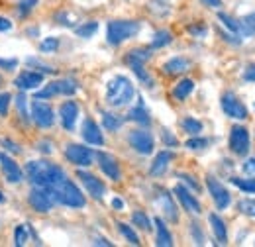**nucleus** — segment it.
Masks as SVG:
<instances>
[{
  "instance_id": "f257e3e1",
  "label": "nucleus",
  "mask_w": 255,
  "mask_h": 247,
  "mask_svg": "<svg viewBox=\"0 0 255 247\" xmlns=\"http://www.w3.org/2000/svg\"><path fill=\"white\" fill-rule=\"evenodd\" d=\"M26 175L33 186H47V188H53L67 179L61 167L47 161H30L26 165Z\"/></svg>"
},
{
  "instance_id": "f03ea898",
  "label": "nucleus",
  "mask_w": 255,
  "mask_h": 247,
  "mask_svg": "<svg viewBox=\"0 0 255 247\" xmlns=\"http://www.w3.org/2000/svg\"><path fill=\"white\" fill-rule=\"evenodd\" d=\"M135 91H133V85L131 81L124 77V75H118L114 79L108 81L106 85V102L114 108H120V106H126L133 100Z\"/></svg>"
},
{
  "instance_id": "7ed1b4c3",
  "label": "nucleus",
  "mask_w": 255,
  "mask_h": 247,
  "mask_svg": "<svg viewBox=\"0 0 255 247\" xmlns=\"http://www.w3.org/2000/svg\"><path fill=\"white\" fill-rule=\"evenodd\" d=\"M139 30H141V24L135 20H112L108 22V28H106V39L112 45H120L126 39L133 37Z\"/></svg>"
},
{
  "instance_id": "20e7f679",
  "label": "nucleus",
  "mask_w": 255,
  "mask_h": 247,
  "mask_svg": "<svg viewBox=\"0 0 255 247\" xmlns=\"http://www.w3.org/2000/svg\"><path fill=\"white\" fill-rule=\"evenodd\" d=\"M55 190V196H57V202L59 204H65L69 208H83L87 204L85 196L81 194V190L77 188V185H73L69 179L61 181L57 186H53Z\"/></svg>"
},
{
  "instance_id": "39448f33",
  "label": "nucleus",
  "mask_w": 255,
  "mask_h": 247,
  "mask_svg": "<svg viewBox=\"0 0 255 247\" xmlns=\"http://www.w3.org/2000/svg\"><path fill=\"white\" fill-rule=\"evenodd\" d=\"M28 200H30V206H32L35 212L45 214V212H49L53 208V204L57 202V196H55V190L53 188L35 186L32 192H30Z\"/></svg>"
},
{
  "instance_id": "423d86ee",
  "label": "nucleus",
  "mask_w": 255,
  "mask_h": 247,
  "mask_svg": "<svg viewBox=\"0 0 255 247\" xmlns=\"http://www.w3.org/2000/svg\"><path fill=\"white\" fill-rule=\"evenodd\" d=\"M65 155L77 167H91L93 159H95V151L91 147H85V145H79V143H69L67 149H65Z\"/></svg>"
},
{
  "instance_id": "0eeeda50",
  "label": "nucleus",
  "mask_w": 255,
  "mask_h": 247,
  "mask_svg": "<svg viewBox=\"0 0 255 247\" xmlns=\"http://www.w3.org/2000/svg\"><path fill=\"white\" fill-rule=\"evenodd\" d=\"M77 93V85L69 79H61V81H53L49 83L45 89L37 91L35 93V98L43 100V98H51V96H57V94H65V96H71V94Z\"/></svg>"
},
{
  "instance_id": "6e6552de",
  "label": "nucleus",
  "mask_w": 255,
  "mask_h": 247,
  "mask_svg": "<svg viewBox=\"0 0 255 247\" xmlns=\"http://www.w3.org/2000/svg\"><path fill=\"white\" fill-rule=\"evenodd\" d=\"M230 149L236 155H248L250 151V131L244 125H234L230 131Z\"/></svg>"
},
{
  "instance_id": "1a4fd4ad",
  "label": "nucleus",
  "mask_w": 255,
  "mask_h": 247,
  "mask_svg": "<svg viewBox=\"0 0 255 247\" xmlns=\"http://www.w3.org/2000/svg\"><path fill=\"white\" fill-rule=\"evenodd\" d=\"M32 120L39 127H51L53 122H55L53 108L47 102H41L39 98H35V102L32 104Z\"/></svg>"
},
{
  "instance_id": "9d476101",
  "label": "nucleus",
  "mask_w": 255,
  "mask_h": 247,
  "mask_svg": "<svg viewBox=\"0 0 255 247\" xmlns=\"http://www.w3.org/2000/svg\"><path fill=\"white\" fill-rule=\"evenodd\" d=\"M206 186H208V192L212 194V200H214L216 208L218 210H226L230 206V202H232V196L226 190V186L218 179H214V177H206Z\"/></svg>"
},
{
  "instance_id": "9b49d317",
  "label": "nucleus",
  "mask_w": 255,
  "mask_h": 247,
  "mask_svg": "<svg viewBox=\"0 0 255 247\" xmlns=\"http://www.w3.org/2000/svg\"><path fill=\"white\" fill-rule=\"evenodd\" d=\"M222 110L226 116L234 118V120H246L248 118V108L242 104V100L232 93H226L222 96Z\"/></svg>"
},
{
  "instance_id": "f8f14e48",
  "label": "nucleus",
  "mask_w": 255,
  "mask_h": 247,
  "mask_svg": "<svg viewBox=\"0 0 255 247\" xmlns=\"http://www.w3.org/2000/svg\"><path fill=\"white\" fill-rule=\"evenodd\" d=\"M128 139H129V145L141 155H149L153 151V147H155L153 135H151L149 131H145V129H135V131H131Z\"/></svg>"
},
{
  "instance_id": "ddd939ff",
  "label": "nucleus",
  "mask_w": 255,
  "mask_h": 247,
  "mask_svg": "<svg viewBox=\"0 0 255 247\" xmlns=\"http://www.w3.org/2000/svg\"><path fill=\"white\" fill-rule=\"evenodd\" d=\"M77 177L81 179V183L85 185V188L89 190V194L95 198V200H102L104 198V192H106V186L100 179H96L95 175L87 173V171H79Z\"/></svg>"
},
{
  "instance_id": "4468645a",
  "label": "nucleus",
  "mask_w": 255,
  "mask_h": 247,
  "mask_svg": "<svg viewBox=\"0 0 255 247\" xmlns=\"http://www.w3.org/2000/svg\"><path fill=\"white\" fill-rule=\"evenodd\" d=\"M0 167H2V173H4L8 183H20L24 179V171L18 167V163L14 159H10L6 153H0Z\"/></svg>"
},
{
  "instance_id": "2eb2a0df",
  "label": "nucleus",
  "mask_w": 255,
  "mask_h": 247,
  "mask_svg": "<svg viewBox=\"0 0 255 247\" xmlns=\"http://www.w3.org/2000/svg\"><path fill=\"white\" fill-rule=\"evenodd\" d=\"M59 116H61V124L67 131H73L75 124H77V118H79V104L75 100H67L61 104L59 108Z\"/></svg>"
},
{
  "instance_id": "dca6fc26",
  "label": "nucleus",
  "mask_w": 255,
  "mask_h": 247,
  "mask_svg": "<svg viewBox=\"0 0 255 247\" xmlns=\"http://www.w3.org/2000/svg\"><path fill=\"white\" fill-rule=\"evenodd\" d=\"M98 165L102 169V173L110 179V181H120L122 179V173H120V167H118V161L108 153H98Z\"/></svg>"
},
{
  "instance_id": "f3484780",
  "label": "nucleus",
  "mask_w": 255,
  "mask_h": 247,
  "mask_svg": "<svg viewBox=\"0 0 255 247\" xmlns=\"http://www.w3.org/2000/svg\"><path fill=\"white\" fill-rule=\"evenodd\" d=\"M43 83V73H35V71H24L16 77L14 85L20 89V91H30V89H35Z\"/></svg>"
},
{
  "instance_id": "a211bd4d",
  "label": "nucleus",
  "mask_w": 255,
  "mask_h": 247,
  "mask_svg": "<svg viewBox=\"0 0 255 247\" xmlns=\"http://www.w3.org/2000/svg\"><path fill=\"white\" fill-rule=\"evenodd\" d=\"M175 194H177L179 202L183 204V208H185L187 212H191V214H200V212H202V210H200V202H198L183 185L175 186Z\"/></svg>"
},
{
  "instance_id": "6ab92c4d",
  "label": "nucleus",
  "mask_w": 255,
  "mask_h": 247,
  "mask_svg": "<svg viewBox=\"0 0 255 247\" xmlns=\"http://www.w3.org/2000/svg\"><path fill=\"white\" fill-rule=\"evenodd\" d=\"M83 137L91 145H104V135H102L98 124L95 120H91V118L85 120V124H83Z\"/></svg>"
},
{
  "instance_id": "aec40b11",
  "label": "nucleus",
  "mask_w": 255,
  "mask_h": 247,
  "mask_svg": "<svg viewBox=\"0 0 255 247\" xmlns=\"http://www.w3.org/2000/svg\"><path fill=\"white\" fill-rule=\"evenodd\" d=\"M171 159H173V153H171V151H159V153L155 155L151 167H149V175H151V177H159V175H163V173L167 171Z\"/></svg>"
},
{
  "instance_id": "412c9836",
  "label": "nucleus",
  "mask_w": 255,
  "mask_h": 247,
  "mask_svg": "<svg viewBox=\"0 0 255 247\" xmlns=\"http://www.w3.org/2000/svg\"><path fill=\"white\" fill-rule=\"evenodd\" d=\"M189 69H191V61L185 57H173L171 61L163 65V73L167 75H181V73H187Z\"/></svg>"
},
{
  "instance_id": "4be33fe9",
  "label": "nucleus",
  "mask_w": 255,
  "mask_h": 247,
  "mask_svg": "<svg viewBox=\"0 0 255 247\" xmlns=\"http://www.w3.org/2000/svg\"><path fill=\"white\" fill-rule=\"evenodd\" d=\"M155 230H157V238H155V246L159 247H171L173 246V236L167 230L165 222L161 218H155Z\"/></svg>"
},
{
  "instance_id": "5701e85b",
  "label": "nucleus",
  "mask_w": 255,
  "mask_h": 247,
  "mask_svg": "<svg viewBox=\"0 0 255 247\" xmlns=\"http://www.w3.org/2000/svg\"><path fill=\"white\" fill-rule=\"evenodd\" d=\"M159 204H161V208H163V212H165V218H167V220H171V222H177V220H179L177 206H175V202H173V198H171L169 192H161Z\"/></svg>"
},
{
  "instance_id": "b1692460",
  "label": "nucleus",
  "mask_w": 255,
  "mask_h": 247,
  "mask_svg": "<svg viewBox=\"0 0 255 247\" xmlns=\"http://www.w3.org/2000/svg\"><path fill=\"white\" fill-rule=\"evenodd\" d=\"M128 118H129L131 122L141 124V125H147V124H151V118H149V112L145 110V104L141 102V98H139V102H137V106H133V108L129 110V114H128Z\"/></svg>"
},
{
  "instance_id": "393cba45",
  "label": "nucleus",
  "mask_w": 255,
  "mask_h": 247,
  "mask_svg": "<svg viewBox=\"0 0 255 247\" xmlns=\"http://www.w3.org/2000/svg\"><path fill=\"white\" fill-rule=\"evenodd\" d=\"M210 220V226H212V232H214V236H216V240H218V244H226L228 242V230H226V224H224V220L218 214H210L208 216Z\"/></svg>"
},
{
  "instance_id": "a878e982",
  "label": "nucleus",
  "mask_w": 255,
  "mask_h": 247,
  "mask_svg": "<svg viewBox=\"0 0 255 247\" xmlns=\"http://www.w3.org/2000/svg\"><path fill=\"white\" fill-rule=\"evenodd\" d=\"M238 28L242 37H254L255 35V12L244 16L242 20H238Z\"/></svg>"
},
{
  "instance_id": "bb28decb",
  "label": "nucleus",
  "mask_w": 255,
  "mask_h": 247,
  "mask_svg": "<svg viewBox=\"0 0 255 247\" xmlns=\"http://www.w3.org/2000/svg\"><path fill=\"white\" fill-rule=\"evenodd\" d=\"M192 91H194V83H192L191 79H183L181 83H177V85H175V89H173V96H175L177 100H185Z\"/></svg>"
},
{
  "instance_id": "cd10ccee",
  "label": "nucleus",
  "mask_w": 255,
  "mask_h": 247,
  "mask_svg": "<svg viewBox=\"0 0 255 247\" xmlns=\"http://www.w3.org/2000/svg\"><path fill=\"white\" fill-rule=\"evenodd\" d=\"M149 57H151L149 49H131V51L126 55V63H128V65H135V63L143 65V63L147 61Z\"/></svg>"
},
{
  "instance_id": "c85d7f7f",
  "label": "nucleus",
  "mask_w": 255,
  "mask_h": 247,
  "mask_svg": "<svg viewBox=\"0 0 255 247\" xmlns=\"http://www.w3.org/2000/svg\"><path fill=\"white\" fill-rule=\"evenodd\" d=\"M124 118L116 116V114H110V112H102V125L108 129V131H116L118 127H122Z\"/></svg>"
},
{
  "instance_id": "c756f323",
  "label": "nucleus",
  "mask_w": 255,
  "mask_h": 247,
  "mask_svg": "<svg viewBox=\"0 0 255 247\" xmlns=\"http://www.w3.org/2000/svg\"><path fill=\"white\" fill-rule=\"evenodd\" d=\"M173 41V35H171V31L167 30H159L155 35H153V41H151V47H155V49H159V47H165V45H169Z\"/></svg>"
},
{
  "instance_id": "7c9ffc66",
  "label": "nucleus",
  "mask_w": 255,
  "mask_h": 247,
  "mask_svg": "<svg viewBox=\"0 0 255 247\" xmlns=\"http://www.w3.org/2000/svg\"><path fill=\"white\" fill-rule=\"evenodd\" d=\"M230 181H232V185L238 186V188L244 190V192H250V194H254L255 192V179H240V177H232Z\"/></svg>"
},
{
  "instance_id": "2f4dec72",
  "label": "nucleus",
  "mask_w": 255,
  "mask_h": 247,
  "mask_svg": "<svg viewBox=\"0 0 255 247\" xmlns=\"http://www.w3.org/2000/svg\"><path fill=\"white\" fill-rule=\"evenodd\" d=\"M131 222H133V226H137L143 232H149L151 230V220L145 216L143 212H133L131 214Z\"/></svg>"
},
{
  "instance_id": "473e14b6",
  "label": "nucleus",
  "mask_w": 255,
  "mask_h": 247,
  "mask_svg": "<svg viewBox=\"0 0 255 247\" xmlns=\"http://www.w3.org/2000/svg\"><path fill=\"white\" fill-rule=\"evenodd\" d=\"M98 30V24L96 22H87V24H83V26H79V28H75V33L79 35V37H93Z\"/></svg>"
},
{
  "instance_id": "72a5a7b5",
  "label": "nucleus",
  "mask_w": 255,
  "mask_h": 247,
  "mask_svg": "<svg viewBox=\"0 0 255 247\" xmlns=\"http://www.w3.org/2000/svg\"><path fill=\"white\" fill-rule=\"evenodd\" d=\"M238 208L244 216L255 218V198H244L238 202Z\"/></svg>"
},
{
  "instance_id": "f704fd0d",
  "label": "nucleus",
  "mask_w": 255,
  "mask_h": 247,
  "mask_svg": "<svg viewBox=\"0 0 255 247\" xmlns=\"http://www.w3.org/2000/svg\"><path fill=\"white\" fill-rule=\"evenodd\" d=\"M26 242H28V226H18L14 230V246L22 247L26 246Z\"/></svg>"
},
{
  "instance_id": "c9c22d12",
  "label": "nucleus",
  "mask_w": 255,
  "mask_h": 247,
  "mask_svg": "<svg viewBox=\"0 0 255 247\" xmlns=\"http://www.w3.org/2000/svg\"><path fill=\"white\" fill-rule=\"evenodd\" d=\"M131 69H133V73L137 75V79L145 85V87H153V81H151V77L145 73V69H143V65H139V63H135V65H129Z\"/></svg>"
},
{
  "instance_id": "e433bc0d",
  "label": "nucleus",
  "mask_w": 255,
  "mask_h": 247,
  "mask_svg": "<svg viewBox=\"0 0 255 247\" xmlns=\"http://www.w3.org/2000/svg\"><path fill=\"white\" fill-rule=\"evenodd\" d=\"M183 127H185V131L191 133V135H198V133L202 131V124L198 122V120H194V118H185V120H183Z\"/></svg>"
},
{
  "instance_id": "4c0bfd02",
  "label": "nucleus",
  "mask_w": 255,
  "mask_h": 247,
  "mask_svg": "<svg viewBox=\"0 0 255 247\" xmlns=\"http://www.w3.org/2000/svg\"><path fill=\"white\" fill-rule=\"evenodd\" d=\"M118 230H120V234L126 238L131 246H139V238L135 236V232H133L129 226H126V224H118Z\"/></svg>"
},
{
  "instance_id": "58836bf2",
  "label": "nucleus",
  "mask_w": 255,
  "mask_h": 247,
  "mask_svg": "<svg viewBox=\"0 0 255 247\" xmlns=\"http://www.w3.org/2000/svg\"><path fill=\"white\" fill-rule=\"evenodd\" d=\"M59 47V39L57 37H45L41 43H39V51H43V53H51V51H55Z\"/></svg>"
},
{
  "instance_id": "ea45409f",
  "label": "nucleus",
  "mask_w": 255,
  "mask_h": 247,
  "mask_svg": "<svg viewBox=\"0 0 255 247\" xmlns=\"http://www.w3.org/2000/svg\"><path fill=\"white\" fill-rule=\"evenodd\" d=\"M26 94H18V98H16V108H18V114H20V118L24 120V122H28V112H26Z\"/></svg>"
},
{
  "instance_id": "a19ab883",
  "label": "nucleus",
  "mask_w": 255,
  "mask_h": 247,
  "mask_svg": "<svg viewBox=\"0 0 255 247\" xmlns=\"http://www.w3.org/2000/svg\"><path fill=\"white\" fill-rule=\"evenodd\" d=\"M208 145V139H204V137H192L187 141V147L192 149V151H198V149H204Z\"/></svg>"
},
{
  "instance_id": "79ce46f5",
  "label": "nucleus",
  "mask_w": 255,
  "mask_h": 247,
  "mask_svg": "<svg viewBox=\"0 0 255 247\" xmlns=\"http://www.w3.org/2000/svg\"><path fill=\"white\" fill-rule=\"evenodd\" d=\"M35 4H37V0H20V2H18V10H20L22 16H28L33 10Z\"/></svg>"
},
{
  "instance_id": "37998d69",
  "label": "nucleus",
  "mask_w": 255,
  "mask_h": 247,
  "mask_svg": "<svg viewBox=\"0 0 255 247\" xmlns=\"http://www.w3.org/2000/svg\"><path fill=\"white\" fill-rule=\"evenodd\" d=\"M10 100H12L10 93H0V116H6V114H8Z\"/></svg>"
},
{
  "instance_id": "c03bdc74",
  "label": "nucleus",
  "mask_w": 255,
  "mask_h": 247,
  "mask_svg": "<svg viewBox=\"0 0 255 247\" xmlns=\"http://www.w3.org/2000/svg\"><path fill=\"white\" fill-rule=\"evenodd\" d=\"M191 232H192V236H194V242H196L198 246H202V244H204V234L200 232L198 224H191Z\"/></svg>"
},
{
  "instance_id": "a18cd8bd",
  "label": "nucleus",
  "mask_w": 255,
  "mask_h": 247,
  "mask_svg": "<svg viewBox=\"0 0 255 247\" xmlns=\"http://www.w3.org/2000/svg\"><path fill=\"white\" fill-rule=\"evenodd\" d=\"M244 173L246 175H250V177H255V157H252V159H248L246 163H244Z\"/></svg>"
},
{
  "instance_id": "49530a36",
  "label": "nucleus",
  "mask_w": 255,
  "mask_h": 247,
  "mask_svg": "<svg viewBox=\"0 0 255 247\" xmlns=\"http://www.w3.org/2000/svg\"><path fill=\"white\" fill-rule=\"evenodd\" d=\"M244 81H250V83H255V63L248 65V69L244 71Z\"/></svg>"
},
{
  "instance_id": "de8ad7c7",
  "label": "nucleus",
  "mask_w": 255,
  "mask_h": 247,
  "mask_svg": "<svg viewBox=\"0 0 255 247\" xmlns=\"http://www.w3.org/2000/svg\"><path fill=\"white\" fill-rule=\"evenodd\" d=\"M192 35H196V37H204L206 35V26H202V24H198V26H191L189 28Z\"/></svg>"
},
{
  "instance_id": "09e8293b",
  "label": "nucleus",
  "mask_w": 255,
  "mask_h": 247,
  "mask_svg": "<svg viewBox=\"0 0 255 247\" xmlns=\"http://www.w3.org/2000/svg\"><path fill=\"white\" fill-rule=\"evenodd\" d=\"M163 141H165V145H177V137L175 135H171L169 133V129H163Z\"/></svg>"
},
{
  "instance_id": "8fccbe9b",
  "label": "nucleus",
  "mask_w": 255,
  "mask_h": 247,
  "mask_svg": "<svg viewBox=\"0 0 255 247\" xmlns=\"http://www.w3.org/2000/svg\"><path fill=\"white\" fill-rule=\"evenodd\" d=\"M28 65H35V67L39 69V73H53V69H51V67H47V65H43V63L35 61V59H28Z\"/></svg>"
},
{
  "instance_id": "3c124183",
  "label": "nucleus",
  "mask_w": 255,
  "mask_h": 247,
  "mask_svg": "<svg viewBox=\"0 0 255 247\" xmlns=\"http://www.w3.org/2000/svg\"><path fill=\"white\" fill-rule=\"evenodd\" d=\"M0 143H2V145H4L8 151H12V153H20V147H18L14 141H10V139H2Z\"/></svg>"
},
{
  "instance_id": "603ef678",
  "label": "nucleus",
  "mask_w": 255,
  "mask_h": 247,
  "mask_svg": "<svg viewBox=\"0 0 255 247\" xmlns=\"http://www.w3.org/2000/svg\"><path fill=\"white\" fill-rule=\"evenodd\" d=\"M179 179H183V181H185L187 185H191L192 188H194V190H200V185H198V183H196V181L192 179L191 175H179Z\"/></svg>"
},
{
  "instance_id": "864d4df0",
  "label": "nucleus",
  "mask_w": 255,
  "mask_h": 247,
  "mask_svg": "<svg viewBox=\"0 0 255 247\" xmlns=\"http://www.w3.org/2000/svg\"><path fill=\"white\" fill-rule=\"evenodd\" d=\"M18 65V59H0V67L2 69H14Z\"/></svg>"
},
{
  "instance_id": "5fc2aeb1",
  "label": "nucleus",
  "mask_w": 255,
  "mask_h": 247,
  "mask_svg": "<svg viewBox=\"0 0 255 247\" xmlns=\"http://www.w3.org/2000/svg\"><path fill=\"white\" fill-rule=\"evenodd\" d=\"M37 149L43 151V153H51V143L49 141H39L37 143Z\"/></svg>"
},
{
  "instance_id": "6e6d98bb",
  "label": "nucleus",
  "mask_w": 255,
  "mask_h": 247,
  "mask_svg": "<svg viewBox=\"0 0 255 247\" xmlns=\"http://www.w3.org/2000/svg\"><path fill=\"white\" fill-rule=\"evenodd\" d=\"M8 30H12V22L0 16V31H8Z\"/></svg>"
},
{
  "instance_id": "4d7b16f0",
  "label": "nucleus",
  "mask_w": 255,
  "mask_h": 247,
  "mask_svg": "<svg viewBox=\"0 0 255 247\" xmlns=\"http://www.w3.org/2000/svg\"><path fill=\"white\" fill-rule=\"evenodd\" d=\"M208 8H220L222 6V0H202Z\"/></svg>"
},
{
  "instance_id": "13d9d810",
  "label": "nucleus",
  "mask_w": 255,
  "mask_h": 247,
  "mask_svg": "<svg viewBox=\"0 0 255 247\" xmlns=\"http://www.w3.org/2000/svg\"><path fill=\"white\" fill-rule=\"evenodd\" d=\"M112 206H114L116 210H122V208H124V200H120V198H114V200H112Z\"/></svg>"
},
{
  "instance_id": "bf43d9fd",
  "label": "nucleus",
  "mask_w": 255,
  "mask_h": 247,
  "mask_svg": "<svg viewBox=\"0 0 255 247\" xmlns=\"http://www.w3.org/2000/svg\"><path fill=\"white\" fill-rule=\"evenodd\" d=\"M95 244L96 246H112V244H110V242H106V240H96Z\"/></svg>"
},
{
  "instance_id": "052dcab7",
  "label": "nucleus",
  "mask_w": 255,
  "mask_h": 247,
  "mask_svg": "<svg viewBox=\"0 0 255 247\" xmlns=\"http://www.w3.org/2000/svg\"><path fill=\"white\" fill-rule=\"evenodd\" d=\"M0 202H4V196H2V192H0Z\"/></svg>"
},
{
  "instance_id": "680f3d73",
  "label": "nucleus",
  "mask_w": 255,
  "mask_h": 247,
  "mask_svg": "<svg viewBox=\"0 0 255 247\" xmlns=\"http://www.w3.org/2000/svg\"><path fill=\"white\" fill-rule=\"evenodd\" d=\"M0 85H2V79H0Z\"/></svg>"
}]
</instances>
